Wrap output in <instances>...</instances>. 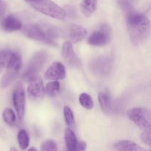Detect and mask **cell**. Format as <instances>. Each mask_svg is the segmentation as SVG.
Segmentation results:
<instances>
[{"instance_id": "obj_1", "label": "cell", "mask_w": 151, "mask_h": 151, "mask_svg": "<svg viewBox=\"0 0 151 151\" xmlns=\"http://www.w3.org/2000/svg\"><path fill=\"white\" fill-rule=\"evenodd\" d=\"M126 26L131 42L135 46L143 44L150 35L149 19L142 13L128 11Z\"/></svg>"}, {"instance_id": "obj_2", "label": "cell", "mask_w": 151, "mask_h": 151, "mask_svg": "<svg viewBox=\"0 0 151 151\" xmlns=\"http://www.w3.org/2000/svg\"><path fill=\"white\" fill-rule=\"evenodd\" d=\"M48 60L49 55L46 51H40L35 53L27 64L22 75L24 81L29 82L37 78Z\"/></svg>"}, {"instance_id": "obj_3", "label": "cell", "mask_w": 151, "mask_h": 151, "mask_svg": "<svg viewBox=\"0 0 151 151\" xmlns=\"http://www.w3.org/2000/svg\"><path fill=\"white\" fill-rule=\"evenodd\" d=\"M29 4L35 10L50 17L63 20L66 16L65 10L50 0H38L29 2Z\"/></svg>"}, {"instance_id": "obj_4", "label": "cell", "mask_w": 151, "mask_h": 151, "mask_svg": "<svg viewBox=\"0 0 151 151\" xmlns=\"http://www.w3.org/2000/svg\"><path fill=\"white\" fill-rule=\"evenodd\" d=\"M22 60L20 54L16 52L12 53L10 58L7 60V70L1 78L0 83L1 88H7L16 79L22 68Z\"/></svg>"}, {"instance_id": "obj_5", "label": "cell", "mask_w": 151, "mask_h": 151, "mask_svg": "<svg viewBox=\"0 0 151 151\" xmlns=\"http://www.w3.org/2000/svg\"><path fill=\"white\" fill-rule=\"evenodd\" d=\"M91 73L98 78L109 76L113 69V60L109 56H99L94 58L89 63Z\"/></svg>"}, {"instance_id": "obj_6", "label": "cell", "mask_w": 151, "mask_h": 151, "mask_svg": "<svg viewBox=\"0 0 151 151\" xmlns=\"http://www.w3.org/2000/svg\"><path fill=\"white\" fill-rule=\"evenodd\" d=\"M128 116L143 131L150 129V113L148 109L134 108L128 111Z\"/></svg>"}, {"instance_id": "obj_7", "label": "cell", "mask_w": 151, "mask_h": 151, "mask_svg": "<svg viewBox=\"0 0 151 151\" xmlns=\"http://www.w3.org/2000/svg\"><path fill=\"white\" fill-rule=\"evenodd\" d=\"M112 30L107 24H103L100 29L93 32L88 39V43L91 46L101 47L109 44L111 39Z\"/></svg>"}, {"instance_id": "obj_8", "label": "cell", "mask_w": 151, "mask_h": 151, "mask_svg": "<svg viewBox=\"0 0 151 151\" xmlns=\"http://www.w3.org/2000/svg\"><path fill=\"white\" fill-rule=\"evenodd\" d=\"M22 32L24 35L32 40L38 41H44L53 44V40L50 39L48 34L44 32L40 27L35 24H27L22 27Z\"/></svg>"}, {"instance_id": "obj_9", "label": "cell", "mask_w": 151, "mask_h": 151, "mask_svg": "<svg viewBox=\"0 0 151 151\" xmlns=\"http://www.w3.org/2000/svg\"><path fill=\"white\" fill-rule=\"evenodd\" d=\"M13 102L18 116L20 119H23L25 112L26 97L23 87L19 85L15 88L13 94Z\"/></svg>"}, {"instance_id": "obj_10", "label": "cell", "mask_w": 151, "mask_h": 151, "mask_svg": "<svg viewBox=\"0 0 151 151\" xmlns=\"http://www.w3.org/2000/svg\"><path fill=\"white\" fill-rule=\"evenodd\" d=\"M61 53L63 59L69 66L77 68L80 66L81 61L75 55L73 50V47H72V44L70 41H67L63 43V46H62Z\"/></svg>"}, {"instance_id": "obj_11", "label": "cell", "mask_w": 151, "mask_h": 151, "mask_svg": "<svg viewBox=\"0 0 151 151\" xmlns=\"http://www.w3.org/2000/svg\"><path fill=\"white\" fill-rule=\"evenodd\" d=\"M66 77V69L60 62H54L46 71L44 78L50 81L63 80Z\"/></svg>"}, {"instance_id": "obj_12", "label": "cell", "mask_w": 151, "mask_h": 151, "mask_svg": "<svg viewBox=\"0 0 151 151\" xmlns=\"http://www.w3.org/2000/svg\"><path fill=\"white\" fill-rule=\"evenodd\" d=\"M27 93L29 97L32 99L43 98L45 94V89L42 80L37 77L35 79L29 81Z\"/></svg>"}, {"instance_id": "obj_13", "label": "cell", "mask_w": 151, "mask_h": 151, "mask_svg": "<svg viewBox=\"0 0 151 151\" xmlns=\"http://www.w3.org/2000/svg\"><path fill=\"white\" fill-rule=\"evenodd\" d=\"M87 31L83 27L78 24H72L68 29V37L71 43H78L86 37Z\"/></svg>"}, {"instance_id": "obj_14", "label": "cell", "mask_w": 151, "mask_h": 151, "mask_svg": "<svg viewBox=\"0 0 151 151\" xmlns=\"http://www.w3.org/2000/svg\"><path fill=\"white\" fill-rule=\"evenodd\" d=\"M99 103L102 111L106 114H111L116 111V105L112 100L111 95L108 92L102 91L99 94Z\"/></svg>"}, {"instance_id": "obj_15", "label": "cell", "mask_w": 151, "mask_h": 151, "mask_svg": "<svg viewBox=\"0 0 151 151\" xmlns=\"http://www.w3.org/2000/svg\"><path fill=\"white\" fill-rule=\"evenodd\" d=\"M1 27L4 31L7 32H13L22 29V24L20 20L16 16H7L1 22Z\"/></svg>"}, {"instance_id": "obj_16", "label": "cell", "mask_w": 151, "mask_h": 151, "mask_svg": "<svg viewBox=\"0 0 151 151\" xmlns=\"http://www.w3.org/2000/svg\"><path fill=\"white\" fill-rule=\"evenodd\" d=\"M114 148L117 151H150L130 140H121L116 142Z\"/></svg>"}, {"instance_id": "obj_17", "label": "cell", "mask_w": 151, "mask_h": 151, "mask_svg": "<svg viewBox=\"0 0 151 151\" xmlns=\"http://www.w3.org/2000/svg\"><path fill=\"white\" fill-rule=\"evenodd\" d=\"M65 142L68 151H76L78 143L76 135L70 128H66L64 134Z\"/></svg>"}, {"instance_id": "obj_18", "label": "cell", "mask_w": 151, "mask_h": 151, "mask_svg": "<svg viewBox=\"0 0 151 151\" xmlns=\"http://www.w3.org/2000/svg\"><path fill=\"white\" fill-rule=\"evenodd\" d=\"M81 10L85 17H89L97 8V0H82L80 4Z\"/></svg>"}, {"instance_id": "obj_19", "label": "cell", "mask_w": 151, "mask_h": 151, "mask_svg": "<svg viewBox=\"0 0 151 151\" xmlns=\"http://www.w3.org/2000/svg\"><path fill=\"white\" fill-rule=\"evenodd\" d=\"M60 88V83L57 81H52V82H49L46 85V88L44 89H45L46 92L48 94L49 97H55L59 93Z\"/></svg>"}, {"instance_id": "obj_20", "label": "cell", "mask_w": 151, "mask_h": 151, "mask_svg": "<svg viewBox=\"0 0 151 151\" xmlns=\"http://www.w3.org/2000/svg\"><path fill=\"white\" fill-rule=\"evenodd\" d=\"M17 139L19 147H21V149L25 150V149L27 148L29 144V138L25 130L22 129L19 131L17 136Z\"/></svg>"}, {"instance_id": "obj_21", "label": "cell", "mask_w": 151, "mask_h": 151, "mask_svg": "<svg viewBox=\"0 0 151 151\" xmlns=\"http://www.w3.org/2000/svg\"><path fill=\"white\" fill-rule=\"evenodd\" d=\"M2 117L4 122H5L7 125H10V126H13V125H14L15 124H16V114H15L14 111H13L11 109L7 108V109H4V110L3 111Z\"/></svg>"}, {"instance_id": "obj_22", "label": "cell", "mask_w": 151, "mask_h": 151, "mask_svg": "<svg viewBox=\"0 0 151 151\" xmlns=\"http://www.w3.org/2000/svg\"><path fill=\"white\" fill-rule=\"evenodd\" d=\"M80 104L83 108L86 109H91L94 107V102H93L92 98L91 96L88 95L86 93H83L79 97Z\"/></svg>"}, {"instance_id": "obj_23", "label": "cell", "mask_w": 151, "mask_h": 151, "mask_svg": "<svg viewBox=\"0 0 151 151\" xmlns=\"http://www.w3.org/2000/svg\"><path fill=\"white\" fill-rule=\"evenodd\" d=\"M63 114H64L65 121L69 126H72L75 123V117L73 112L69 106H65L63 109Z\"/></svg>"}, {"instance_id": "obj_24", "label": "cell", "mask_w": 151, "mask_h": 151, "mask_svg": "<svg viewBox=\"0 0 151 151\" xmlns=\"http://www.w3.org/2000/svg\"><path fill=\"white\" fill-rule=\"evenodd\" d=\"M41 151H57V145L53 140L45 141L41 147Z\"/></svg>"}, {"instance_id": "obj_25", "label": "cell", "mask_w": 151, "mask_h": 151, "mask_svg": "<svg viewBox=\"0 0 151 151\" xmlns=\"http://www.w3.org/2000/svg\"><path fill=\"white\" fill-rule=\"evenodd\" d=\"M141 139L145 144L147 145H150L151 142V138H150V129L145 130L143 131L142 134H141Z\"/></svg>"}, {"instance_id": "obj_26", "label": "cell", "mask_w": 151, "mask_h": 151, "mask_svg": "<svg viewBox=\"0 0 151 151\" xmlns=\"http://www.w3.org/2000/svg\"><path fill=\"white\" fill-rule=\"evenodd\" d=\"M132 1L133 0H118L119 5L122 7V9L127 10V11L131 7Z\"/></svg>"}, {"instance_id": "obj_27", "label": "cell", "mask_w": 151, "mask_h": 151, "mask_svg": "<svg viewBox=\"0 0 151 151\" xmlns=\"http://www.w3.org/2000/svg\"><path fill=\"white\" fill-rule=\"evenodd\" d=\"M12 53L13 52L11 51H9V50L0 51V61L3 62V60H8Z\"/></svg>"}, {"instance_id": "obj_28", "label": "cell", "mask_w": 151, "mask_h": 151, "mask_svg": "<svg viewBox=\"0 0 151 151\" xmlns=\"http://www.w3.org/2000/svg\"><path fill=\"white\" fill-rule=\"evenodd\" d=\"M86 143L83 141H81L78 143V145L76 149V151H86Z\"/></svg>"}, {"instance_id": "obj_29", "label": "cell", "mask_w": 151, "mask_h": 151, "mask_svg": "<svg viewBox=\"0 0 151 151\" xmlns=\"http://www.w3.org/2000/svg\"><path fill=\"white\" fill-rule=\"evenodd\" d=\"M5 3L3 0H0V16H2L5 10Z\"/></svg>"}, {"instance_id": "obj_30", "label": "cell", "mask_w": 151, "mask_h": 151, "mask_svg": "<svg viewBox=\"0 0 151 151\" xmlns=\"http://www.w3.org/2000/svg\"><path fill=\"white\" fill-rule=\"evenodd\" d=\"M4 66H5V63H4V62L0 61V72L2 70V69L4 67Z\"/></svg>"}, {"instance_id": "obj_31", "label": "cell", "mask_w": 151, "mask_h": 151, "mask_svg": "<svg viewBox=\"0 0 151 151\" xmlns=\"http://www.w3.org/2000/svg\"><path fill=\"white\" fill-rule=\"evenodd\" d=\"M28 151H38V150H37L35 147H30V148L28 150Z\"/></svg>"}, {"instance_id": "obj_32", "label": "cell", "mask_w": 151, "mask_h": 151, "mask_svg": "<svg viewBox=\"0 0 151 151\" xmlns=\"http://www.w3.org/2000/svg\"><path fill=\"white\" fill-rule=\"evenodd\" d=\"M27 2H32V1H38V0H25Z\"/></svg>"}, {"instance_id": "obj_33", "label": "cell", "mask_w": 151, "mask_h": 151, "mask_svg": "<svg viewBox=\"0 0 151 151\" xmlns=\"http://www.w3.org/2000/svg\"><path fill=\"white\" fill-rule=\"evenodd\" d=\"M10 151H18V150H16V148H14V147H11V148H10Z\"/></svg>"}]
</instances>
